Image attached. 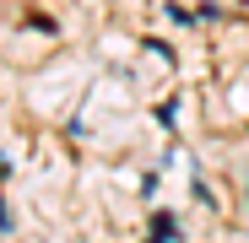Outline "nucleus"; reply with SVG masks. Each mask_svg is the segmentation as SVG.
<instances>
[{
	"instance_id": "nucleus-1",
	"label": "nucleus",
	"mask_w": 249,
	"mask_h": 243,
	"mask_svg": "<svg viewBox=\"0 0 249 243\" xmlns=\"http://www.w3.org/2000/svg\"><path fill=\"white\" fill-rule=\"evenodd\" d=\"M152 238L174 243V238H179V216H174V211H152Z\"/></svg>"
}]
</instances>
